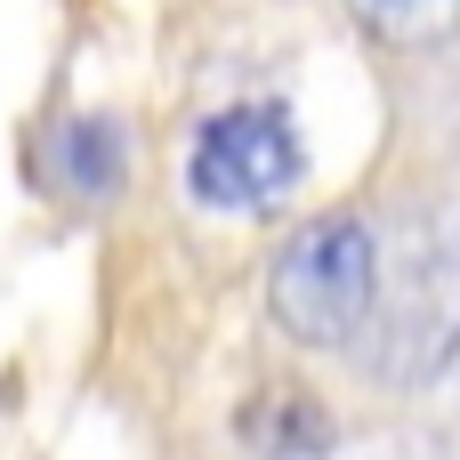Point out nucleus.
<instances>
[{"mask_svg":"<svg viewBox=\"0 0 460 460\" xmlns=\"http://www.w3.org/2000/svg\"><path fill=\"white\" fill-rule=\"evenodd\" d=\"M380 299V243L364 218L323 210L307 226H291V243L275 251L267 275V307L283 323V340L299 348H356Z\"/></svg>","mask_w":460,"mask_h":460,"instance_id":"f257e3e1","label":"nucleus"},{"mask_svg":"<svg viewBox=\"0 0 460 460\" xmlns=\"http://www.w3.org/2000/svg\"><path fill=\"white\" fill-rule=\"evenodd\" d=\"M372 380L388 388H420L437 380L460 356V259L445 243H412L396 283L380 275V299H372Z\"/></svg>","mask_w":460,"mask_h":460,"instance_id":"f03ea898","label":"nucleus"},{"mask_svg":"<svg viewBox=\"0 0 460 460\" xmlns=\"http://www.w3.org/2000/svg\"><path fill=\"white\" fill-rule=\"evenodd\" d=\"M299 170L307 154L283 105H226L194 129V154H186V186L210 210H275L299 186Z\"/></svg>","mask_w":460,"mask_h":460,"instance_id":"7ed1b4c3","label":"nucleus"},{"mask_svg":"<svg viewBox=\"0 0 460 460\" xmlns=\"http://www.w3.org/2000/svg\"><path fill=\"white\" fill-rule=\"evenodd\" d=\"M243 437H251L259 453H275V460H299V453H323V445H332V420H323L315 396L275 388V396H259V404L243 412Z\"/></svg>","mask_w":460,"mask_h":460,"instance_id":"20e7f679","label":"nucleus"},{"mask_svg":"<svg viewBox=\"0 0 460 460\" xmlns=\"http://www.w3.org/2000/svg\"><path fill=\"white\" fill-rule=\"evenodd\" d=\"M121 170H129V162H121V129H113L105 113H89V121L65 129V178H73L89 202H105V194L121 186Z\"/></svg>","mask_w":460,"mask_h":460,"instance_id":"39448f33","label":"nucleus"},{"mask_svg":"<svg viewBox=\"0 0 460 460\" xmlns=\"http://www.w3.org/2000/svg\"><path fill=\"white\" fill-rule=\"evenodd\" d=\"M348 8H356V24H372L380 40H404V49H429L460 24V0H348Z\"/></svg>","mask_w":460,"mask_h":460,"instance_id":"423d86ee","label":"nucleus"}]
</instances>
